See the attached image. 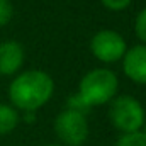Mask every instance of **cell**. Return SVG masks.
<instances>
[{"label":"cell","instance_id":"obj_1","mask_svg":"<svg viewBox=\"0 0 146 146\" xmlns=\"http://www.w3.org/2000/svg\"><path fill=\"white\" fill-rule=\"evenodd\" d=\"M53 94L54 82L49 73L42 70H27L19 73L9 87V97L14 107L26 112H34L46 106Z\"/></svg>","mask_w":146,"mask_h":146},{"label":"cell","instance_id":"obj_2","mask_svg":"<svg viewBox=\"0 0 146 146\" xmlns=\"http://www.w3.org/2000/svg\"><path fill=\"white\" fill-rule=\"evenodd\" d=\"M119 88L117 75L107 68H94L80 80L78 97L88 109L110 102Z\"/></svg>","mask_w":146,"mask_h":146},{"label":"cell","instance_id":"obj_3","mask_svg":"<svg viewBox=\"0 0 146 146\" xmlns=\"http://www.w3.org/2000/svg\"><path fill=\"white\" fill-rule=\"evenodd\" d=\"M109 117L114 127L124 134L141 131L146 121V112L138 99L131 95H119L110 100Z\"/></svg>","mask_w":146,"mask_h":146},{"label":"cell","instance_id":"obj_4","mask_svg":"<svg viewBox=\"0 0 146 146\" xmlns=\"http://www.w3.org/2000/svg\"><path fill=\"white\" fill-rule=\"evenodd\" d=\"M54 133L60 141L66 146H82L88 138L87 115L65 109L54 119Z\"/></svg>","mask_w":146,"mask_h":146},{"label":"cell","instance_id":"obj_5","mask_svg":"<svg viewBox=\"0 0 146 146\" xmlns=\"http://www.w3.org/2000/svg\"><path fill=\"white\" fill-rule=\"evenodd\" d=\"M90 49L97 60L104 63H115L124 58L127 51V44L119 33L112 29H102L95 33L94 37L90 39Z\"/></svg>","mask_w":146,"mask_h":146},{"label":"cell","instance_id":"obj_6","mask_svg":"<svg viewBox=\"0 0 146 146\" xmlns=\"http://www.w3.org/2000/svg\"><path fill=\"white\" fill-rule=\"evenodd\" d=\"M122 70L129 80L146 85V44L133 46L126 51L122 58Z\"/></svg>","mask_w":146,"mask_h":146},{"label":"cell","instance_id":"obj_7","mask_svg":"<svg viewBox=\"0 0 146 146\" xmlns=\"http://www.w3.org/2000/svg\"><path fill=\"white\" fill-rule=\"evenodd\" d=\"M24 65V48L17 41L0 42V75L9 76Z\"/></svg>","mask_w":146,"mask_h":146},{"label":"cell","instance_id":"obj_8","mask_svg":"<svg viewBox=\"0 0 146 146\" xmlns=\"http://www.w3.org/2000/svg\"><path fill=\"white\" fill-rule=\"evenodd\" d=\"M19 124V114L15 107L9 104H0V134L12 133Z\"/></svg>","mask_w":146,"mask_h":146},{"label":"cell","instance_id":"obj_9","mask_svg":"<svg viewBox=\"0 0 146 146\" xmlns=\"http://www.w3.org/2000/svg\"><path fill=\"white\" fill-rule=\"evenodd\" d=\"M115 146H146V136L143 131L124 133V134L119 136Z\"/></svg>","mask_w":146,"mask_h":146},{"label":"cell","instance_id":"obj_10","mask_svg":"<svg viewBox=\"0 0 146 146\" xmlns=\"http://www.w3.org/2000/svg\"><path fill=\"white\" fill-rule=\"evenodd\" d=\"M134 33H136V36L146 44V7L136 15V21H134Z\"/></svg>","mask_w":146,"mask_h":146},{"label":"cell","instance_id":"obj_11","mask_svg":"<svg viewBox=\"0 0 146 146\" xmlns=\"http://www.w3.org/2000/svg\"><path fill=\"white\" fill-rule=\"evenodd\" d=\"M14 15V7L10 0H0V26H7Z\"/></svg>","mask_w":146,"mask_h":146},{"label":"cell","instance_id":"obj_12","mask_svg":"<svg viewBox=\"0 0 146 146\" xmlns=\"http://www.w3.org/2000/svg\"><path fill=\"white\" fill-rule=\"evenodd\" d=\"M100 2L104 3V7H106V9L114 10V12H121V10L127 9V7L131 5V2H133V0H100Z\"/></svg>","mask_w":146,"mask_h":146},{"label":"cell","instance_id":"obj_13","mask_svg":"<svg viewBox=\"0 0 146 146\" xmlns=\"http://www.w3.org/2000/svg\"><path fill=\"white\" fill-rule=\"evenodd\" d=\"M143 127H145V131H143V133H145V136H146V121H145V126H143Z\"/></svg>","mask_w":146,"mask_h":146},{"label":"cell","instance_id":"obj_14","mask_svg":"<svg viewBox=\"0 0 146 146\" xmlns=\"http://www.w3.org/2000/svg\"><path fill=\"white\" fill-rule=\"evenodd\" d=\"M49 146H61V145H49Z\"/></svg>","mask_w":146,"mask_h":146}]
</instances>
